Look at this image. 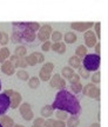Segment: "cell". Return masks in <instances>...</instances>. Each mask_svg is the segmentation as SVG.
Returning <instances> with one entry per match:
<instances>
[{
    "label": "cell",
    "instance_id": "cell-1",
    "mask_svg": "<svg viewBox=\"0 0 108 127\" xmlns=\"http://www.w3.org/2000/svg\"><path fill=\"white\" fill-rule=\"evenodd\" d=\"M52 107L55 109L65 111L71 115H78L81 113V105L77 95L71 91H67L66 88L60 90L55 94V99L53 101Z\"/></svg>",
    "mask_w": 108,
    "mask_h": 127
},
{
    "label": "cell",
    "instance_id": "cell-2",
    "mask_svg": "<svg viewBox=\"0 0 108 127\" xmlns=\"http://www.w3.org/2000/svg\"><path fill=\"white\" fill-rule=\"evenodd\" d=\"M11 41L14 44H31L36 39V32L27 26L26 23H13Z\"/></svg>",
    "mask_w": 108,
    "mask_h": 127
},
{
    "label": "cell",
    "instance_id": "cell-3",
    "mask_svg": "<svg viewBox=\"0 0 108 127\" xmlns=\"http://www.w3.org/2000/svg\"><path fill=\"white\" fill-rule=\"evenodd\" d=\"M100 64H101V58L96 53H90V54L87 53L82 58V61H81V65L88 72H95V71H98L100 67Z\"/></svg>",
    "mask_w": 108,
    "mask_h": 127
},
{
    "label": "cell",
    "instance_id": "cell-4",
    "mask_svg": "<svg viewBox=\"0 0 108 127\" xmlns=\"http://www.w3.org/2000/svg\"><path fill=\"white\" fill-rule=\"evenodd\" d=\"M82 94H85L86 96L88 98H92V99H95L99 101L100 100V94H101V91L100 88L96 85H94L93 82L92 84H87L86 86L82 87Z\"/></svg>",
    "mask_w": 108,
    "mask_h": 127
},
{
    "label": "cell",
    "instance_id": "cell-5",
    "mask_svg": "<svg viewBox=\"0 0 108 127\" xmlns=\"http://www.w3.org/2000/svg\"><path fill=\"white\" fill-rule=\"evenodd\" d=\"M52 32H53L52 26L48 25V24H45V25L40 26V28L38 30V33H36V39H39V41H42V42H44V41L50 40Z\"/></svg>",
    "mask_w": 108,
    "mask_h": 127
},
{
    "label": "cell",
    "instance_id": "cell-6",
    "mask_svg": "<svg viewBox=\"0 0 108 127\" xmlns=\"http://www.w3.org/2000/svg\"><path fill=\"white\" fill-rule=\"evenodd\" d=\"M54 69V64L53 63H46L44 66L41 67L40 72H39V79L40 81H48L52 77V72Z\"/></svg>",
    "mask_w": 108,
    "mask_h": 127
},
{
    "label": "cell",
    "instance_id": "cell-7",
    "mask_svg": "<svg viewBox=\"0 0 108 127\" xmlns=\"http://www.w3.org/2000/svg\"><path fill=\"white\" fill-rule=\"evenodd\" d=\"M85 34H83V40H85V44H86V47L88 48V47H94V45L98 42V38L95 35V33L93 31H88L83 32Z\"/></svg>",
    "mask_w": 108,
    "mask_h": 127
},
{
    "label": "cell",
    "instance_id": "cell-8",
    "mask_svg": "<svg viewBox=\"0 0 108 127\" xmlns=\"http://www.w3.org/2000/svg\"><path fill=\"white\" fill-rule=\"evenodd\" d=\"M93 25L94 23H92V21H87V23H72L71 24V28L74 30V31H78V32H86L90 30V28L93 27Z\"/></svg>",
    "mask_w": 108,
    "mask_h": 127
},
{
    "label": "cell",
    "instance_id": "cell-9",
    "mask_svg": "<svg viewBox=\"0 0 108 127\" xmlns=\"http://www.w3.org/2000/svg\"><path fill=\"white\" fill-rule=\"evenodd\" d=\"M21 102H23V95L20 94V92L14 91L13 94L9 96V107L12 109H15L20 106Z\"/></svg>",
    "mask_w": 108,
    "mask_h": 127
},
{
    "label": "cell",
    "instance_id": "cell-10",
    "mask_svg": "<svg viewBox=\"0 0 108 127\" xmlns=\"http://www.w3.org/2000/svg\"><path fill=\"white\" fill-rule=\"evenodd\" d=\"M1 72L6 74V75L11 77V75H13L15 73V66L9 60H5L4 63L1 64Z\"/></svg>",
    "mask_w": 108,
    "mask_h": 127
},
{
    "label": "cell",
    "instance_id": "cell-11",
    "mask_svg": "<svg viewBox=\"0 0 108 127\" xmlns=\"http://www.w3.org/2000/svg\"><path fill=\"white\" fill-rule=\"evenodd\" d=\"M9 108V96L5 93L0 94V115L5 114Z\"/></svg>",
    "mask_w": 108,
    "mask_h": 127
},
{
    "label": "cell",
    "instance_id": "cell-12",
    "mask_svg": "<svg viewBox=\"0 0 108 127\" xmlns=\"http://www.w3.org/2000/svg\"><path fill=\"white\" fill-rule=\"evenodd\" d=\"M9 61L15 66V68L17 67H19V68L28 67L26 61H25V59H24V58H19V57H17V55H9Z\"/></svg>",
    "mask_w": 108,
    "mask_h": 127
},
{
    "label": "cell",
    "instance_id": "cell-13",
    "mask_svg": "<svg viewBox=\"0 0 108 127\" xmlns=\"http://www.w3.org/2000/svg\"><path fill=\"white\" fill-rule=\"evenodd\" d=\"M51 50L54 51L58 54H65L66 52V44L62 41H55L51 45Z\"/></svg>",
    "mask_w": 108,
    "mask_h": 127
},
{
    "label": "cell",
    "instance_id": "cell-14",
    "mask_svg": "<svg viewBox=\"0 0 108 127\" xmlns=\"http://www.w3.org/2000/svg\"><path fill=\"white\" fill-rule=\"evenodd\" d=\"M62 39L65 40V44H74V42H77L78 40V36L77 34L74 33V32H66L65 33V35H62Z\"/></svg>",
    "mask_w": 108,
    "mask_h": 127
},
{
    "label": "cell",
    "instance_id": "cell-15",
    "mask_svg": "<svg viewBox=\"0 0 108 127\" xmlns=\"http://www.w3.org/2000/svg\"><path fill=\"white\" fill-rule=\"evenodd\" d=\"M0 124L2 125V127H13L14 120L8 115L2 114V115H0Z\"/></svg>",
    "mask_w": 108,
    "mask_h": 127
},
{
    "label": "cell",
    "instance_id": "cell-16",
    "mask_svg": "<svg viewBox=\"0 0 108 127\" xmlns=\"http://www.w3.org/2000/svg\"><path fill=\"white\" fill-rule=\"evenodd\" d=\"M41 117L42 118H51L52 114H54V108L52 107V105H45L41 108Z\"/></svg>",
    "mask_w": 108,
    "mask_h": 127
},
{
    "label": "cell",
    "instance_id": "cell-17",
    "mask_svg": "<svg viewBox=\"0 0 108 127\" xmlns=\"http://www.w3.org/2000/svg\"><path fill=\"white\" fill-rule=\"evenodd\" d=\"M66 120H67L66 127H78L79 124H80V119H79L78 115H71V117H68Z\"/></svg>",
    "mask_w": 108,
    "mask_h": 127
},
{
    "label": "cell",
    "instance_id": "cell-18",
    "mask_svg": "<svg viewBox=\"0 0 108 127\" xmlns=\"http://www.w3.org/2000/svg\"><path fill=\"white\" fill-rule=\"evenodd\" d=\"M68 64H69V67H72L73 69H78V68L81 66V59L78 58L77 55H74V57H71V58H69Z\"/></svg>",
    "mask_w": 108,
    "mask_h": 127
},
{
    "label": "cell",
    "instance_id": "cell-19",
    "mask_svg": "<svg viewBox=\"0 0 108 127\" xmlns=\"http://www.w3.org/2000/svg\"><path fill=\"white\" fill-rule=\"evenodd\" d=\"M27 81H28V87L32 88V90H36V88H39V86H40V79L38 77H32Z\"/></svg>",
    "mask_w": 108,
    "mask_h": 127
},
{
    "label": "cell",
    "instance_id": "cell-20",
    "mask_svg": "<svg viewBox=\"0 0 108 127\" xmlns=\"http://www.w3.org/2000/svg\"><path fill=\"white\" fill-rule=\"evenodd\" d=\"M14 55H17L19 58H24L25 55H27V48L23 45H18L14 50Z\"/></svg>",
    "mask_w": 108,
    "mask_h": 127
},
{
    "label": "cell",
    "instance_id": "cell-21",
    "mask_svg": "<svg viewBox=\"0 0 108 127\" xmlns=\"http://www.w3.org/2000/svg\"><path fill=\"white\" fill-rule=\"evenodd\" d=\"M60 79H61V75H60V74H58V73H55V74H52L51 79L48 80V81H50L51 87H53V88H58V85H59V81H60Z\"/></svg>",
    "mask_w": 108,
    "mask_h": 127
},
{
    "label": "cell",
    "instance_id": "cell-22",
    "mask_svg": "<svg viewBox=\"0 0 108 127\" xmlns=\"http://www.w3.org/2000/svg\"><path fill=\"white\" fill-rule=\"evenodd\" d=\"M87 50H88V48H87L85 45H79L77 47V50H75V55H77L78 58L82 59V58L87 54Z\"/></svg>",
    "mask_w": 108,
    "mask_h": 127
},
{
    "label": "cell",
    "instance_id": "cell-23",
    "mask_svg": "<svg viewBox=\"0 0 108 127\" xmlns=\"http://www.w3.org/2000/svg\"><path fill=\"white\" fill-rule=\"evenodd\" d=\"M73 73H74V69H73L72 67H69V66H66V67H63L62 69H61V74H60V75H61L63 79H68Z\"/></svg>",
    "mask_w": 108,
    "mask_h": 127
},
{
    "label": "cell",
    "instance_id": "cell-24",
    "mask_svg": "<svg viewBox=\"0 0 108 127\" xmlns=\"http://www.w3.org/2000/svg\"><path fill=\"white\" fill-rule=\"evenodd\" d=\"M24 59H25V61H26L27 66H35L36 64H38V61H36L35 57L33 55V53L29 55H25L24 57Z\"/></svg>",
    "mask_w": 108,
    "mask_h": 127
},
{
    "label": "cell",
    "instance_id": "cell-25",
    "mask_svg": "<svg viewBox=\"0 0 108 127\" xmlns=\"http://www.w3.org/2000/svg\"><path fill=\"white\" fill-rule=\"evenodd\" d=\"M17 77H18V79L23 80V81H27L29 79V74L25 69H19L18 72H17Z\"/></svg>",
    "mask_w": 108,
    "mask_h": 127
},
{
    "label": "cell",
    "instance_id": "cell-26",
    "mask_svg": "<svg viewBox=\"0 0 108 127\" xmlns=\"http://www.w3.org/2000/svg\"><path fill=\"white\" fill-rule=\"evenodd\" d=\"M21 117H23L24 120H26V121H31V120H33V118H34V113H33L32 108L27 109V111H25V112L21 113Z\"/></svg>",
    "mask_w": 108,
    "mask_h": 127
},
{
    "label": "cell",
    "instance_id": "cell-27",
    "mask_svg": "<svg viewBox=\"0 0 108 127\" xmlns=\"http://www.w3.org/2000/svg\"><path fill=\"white\" fill-rule=\"evenodd\" d=\"M82 87H83V85H82L81 82L73 84V85H71V92L74 93V94H79V93H81V91H82Z\"/></svg>",
    "mask_w": 108,
    "mask_h": 127
},
{
    "label": "cell",
    "instance_id": "cell-28",
    "mask_svg": "<svg viewBox=\"0 0 108 127\" xmlns=\"http://www.w3.org/2000/svg\"><path fill=\"white\" fill-rule=\"evenodd\" d=\"M55 115H56V119L59 120H63V121H66V119L68 118V113L67 112H65V111H60V109H55Z\"/></svg>",
    "mask_w": 108,
    "mask_h": 127
},
{
    "label": "cell",
    "instance_id": "cell-29",
    "mask_svg": "<svg viewBox=\"0 0 108 127\" xmlns=\"http://www.w3.org/2000/svg\"><path fill=\"white\" fill-rule=\"evenodd\" d=\"M89 78L92 79V82H93V84H95V85L100 84V81H101V74H100L99 71H95V72H93V74H92Z\"/></svg>",
    "mask_w": 108,
    "mask_h": 127
},
{
    "label": "cell",
    "instance_id": "cell-30",
    "mask_svg": "<svg viewBox=\"0 0 108 127\" xmlns=\"http://www.w3.org/2000/svg\"><path fill=\"white\" fill-rule=\"evenodd\" d=\"M50 39H52L53 42H55V41H61V39H62V33L59 31H53L52 34H51Z\"/></svg>",
    "mask_w": 108,
    "mask_h": 127
},
{
    "label": "cell",
    "instance_id": "cell-31",
    "mask_svg": "<svg viewBox=\"0 0 108 127\" xmlns=\"http://www.w3.org/2000/svg\"><path fill=\"white\" fill-rule=\"evenodd\" d=\"M78 69H79V73H78V74L80 75V78H83V79H88V78L90 77L89 72H88V71H87V69H86L83 66H80V67L78 68Z\"/></svg>",
    "mask_w": 108,
    "mask_h": 127
},
{
    "label": "cell",
    "instance_id": "cell-32",
    "mask_svg": "<svg viewBox=\"0 0 108 127\" xmlns=\"http://www.w3.org/2000/svg\"><path fill=\"white\" fill-rule=\"evenodd\" d=\"M9 41V35L6 32H1V36H0V45L1 46H6Z\"/></svg>",
    "mask_w": 108,
    "mask_h": 127
},
{
    "label": "cell",
    "instance_id": "cell-33",
    "mask_svg": "<svg viewBox=\"0 0 108 127\" xmlns=\"http://www.w3.org/2000/svg\"><path fill=\"white\" fill-rule=\"evenodd\" d=\"M80 75H79V74H78V73H73L72 75H71V77L68 78L67 80L68 81H69V84H71V85H73V84H77V82H80Z\"/></svg>",
    "mask_w": 108,
    "mask_h": 127
},
{
    "label": "cell",
    "instance_id": "cell-34",
    "mask_svg": "<svg viewBox=\"0 0 108 127\" xmlns=\"http://www.w3.org/2000/svg\"><path fill=\"white\" fill-rule=\"evenodd\" d=\"M33 126L35 127H44L45 126V118H35L33 120Z\"/></svg>",
    "mask_w": 108,
    "mask_h": 127
},
{
    "label": "cell",
    "instance_id": "cell-35",
    "mask_svg": "<svg viewBox=\"0 0 108 127\" xmlns=\"http://www.w3.org/2000/svg\"><path fill=\"white\" fill-rule=\"evenodd\" d=\"M0 55H1L5 60H7L9 58V55H11L9 50L7 48V47H0Z\"/></svg>",
    "mask_w": 108,
    "mask_h": 127
},
{
    "label": "cell",
    "instance_id": "cell-36",
    "mask_svg": "<svg viewBox=\"0 0 108 127\" xmlns=\"http://www.w3.org/2000/svg\"><path fill=\"white\" fill-rule=\"evenodd\" d=\"M18 108H19V112H20V114H21L23 112L27 111V109H31L32 108V105L29 104V102H21Z\"/></svg>",
    "mask_w": 108,
    "mask_h": 127
},
{
    "label": "cell",
    "instance_id": "cell-37",
    "mask_svg": "<svg viewBox=\"0 0 108 127\" xmlns=\"http://www.w3.org/2000/svg\"><path fill=\"white\" fill-rule=\"evenodd\" d=\"M95 27V35H96V38H98V40H99L100 38H101V23H96L93 25Z\"/></svg>",
    "mask_w": 108,
    "mask_h": 127
},
{
    "label": "cell",
    "instance_id": "cell-38",
    "mask_svg": "<svg viewBox=\"0 0 108 127\" xmlns=\"http://www.w3.org/2000/svg\"><path fill=\"white\" fill-rule=\"evenodd\" d=\"M33 55L35 57L38 64H42L44 61H45V57H44L42 53H39V52H33Z\"/></svg>",
    "mask_w": 108,
    "mask_h": 127
},
{
    "label": "cell",
    "instance_id": "cell-39",
    "mask_svg": "<svg viewBox=\"0 0 108 127\" xmlns=\"http://www.w3.org/2000/svg\"><path fill=\"white\" fill-rule=\"evenodd\" d=\"M51 45H52V42H51L50 40L44 41V42H42V46H41V50L44 51V52H48V51H51Z\"/></svg>",
    "mask_w": 108,
    "mask_h": 127
},
{
    "label": "cell",
    "instance_id": "cell-40",
    "mask_svg": "<svg viewBox=\"0 0 108 127\" xmlns=\"http://www.w3.org/2000/svg\"><path fill=\"white\" fill-rule=\"evenodd\" d=\"M27 24V26L31 28V30H33L34 32H36L39 28H40V25L38 23H34V21H32V23H26Z\"/></svg>",
    "mask_w": 108,
    "mask_h": 127
},
{
    "label": "cell",
    "instance_id": "cell-41",
    "mask_svg": "<svg viewBox=\"0 0 108 127\" xmlns=\"http://www.w3.org/2000/svg\"><path fill=\"white\" fill-rule=\"evenodd\" d=\"M53 127H66V123L63 120H59V119H55L53 123Z\"/></svg>",
    "mask_w": 108,
    "mask_h": 127
},
{
    "label": "cell",
    "instance_id": "cell-42",
    "mask_svg": "<svg viewBox=\"0 0 108 127\" xmlns=\"http://www.w3.org/2000/svg\"><path fill=\"white\" fill-rule=\"evenodd\" d=\"M65 87H66V79H63V78L61 77V79H60V81H59L58 88H60V90H63Z\"/></svg>",
    "mask_w": 108,
    "mask_h": 127
},
{
    "label": "cell",
    "instance_id": "cell-43",
    "mask_svg": "<svg viewBox=\"0 0 108 127\" xmlns=\"http://www.w3.org/2000/svg\"><path fill=\"white\" fill-rule=\"evenodd\" d=\"M53 123H54V119L47 118V120H45V126L44 127H53Z\"/></svg>",
    "mask_w": 108,
    "mask_h": 127
},
{
    "label": "cell",
    "instance_id": "cell-44",
    "mask_svg": "<svg viewBox=\"0 0 108 127\" xmlns=\"http://www.w3.org/2000/svg\"><path fill=\"white\" fill-rule=\"evenodd\" d=\"M94 48H95V53L100 55V51H101V44H100L99 41H98V42H96V44L94 45Z\"/></svg>",
    "mask_w": 108,
    "mask_h": 127
},
{
    "label": "cell",
    "instance_id": "cell-45",
    "mask_svg": "<svg viewBox=\"0 0 108 127\" xmlns=\"http://www.w3.org/2000/svg\"><path fill=\"white\" fill-rule=\"evenodd\" d=\"M13 90H9V88H8V90H5V92H4V93H5V94H6V95H8V96H11V95H12V94H13Z\"/></svg>",
    "mask_w": 108,
    "mask_h": 127
},
{
    "label": "cell",
    "instance_id": "cell-46",
    "mask_svg": "<svg viewBox=\"0 0 108 127\" xmlns=\"http://www.w3.org/2000/svg\"><path fill=\"white\" fill-rule=\"evenodd\" d=\"M89 127H101V126H100V124H99V123H93Z\"/></svg>",
    "mask_w": 108,
    "mask_h": 127
},
{
    "label": "cell",
    "instance_id": "cell-47",
    "mask_svg": "<svg viewBox=\"0 0 108 127\" xmlns=\"http://www.w3.org/2000/svg\"><path fill=\"white\" fill-rule=\"evenodd\" d=\"M4 61H5V59L2 58V57H1V55H0V64H2Z\"/></svg>",
    "mask_w": 108,
    "mask_h": 127
},
{
    "label": "cell",
    "instance_id": "cell-48",
    "mask_svg": "<svg viewBox=\"0 0 108 127\" xmlns=\"http://www.w3.org/2000/svg\"><path fill=\"white\" fill-rule=\"evenodd\" d=\"M13 127H25V126H23V125H15V124H14Z\"/></svg>",
    "mask_w": 108,
    "mask_h": 127
},
{
    "label": "cell",
    "instance_id": "cell-49",
    "mask_svg": "<svg viewBox=\"0 0 108 127\" xmlns=\"http://www.w3.org/2000/svg\"><path fill=\"white\" fill-rule=\"evenodd\" d=\"M1 86H2V85H1V80H0V91H1Z\"/></svg>",
    "mask_w": 108,
    "mask_h": 127
},
{
    "label": "cell",
    "instance_id": "cell-50",
    "mask_svg": "<svg viewBox=\"0 0 108 127\" xmlns=\"http://www.w3.org/2000/svg\"><path fill=\"white\" fill-rule=\"evenodd\" d=\"M0 36H1V31H0Z\"/></svg>",
    "mask_w": 108,
    "mask_h": 127
},
{
    "label": "cell",
    "instance_id": "cell-51",
    "mask_svg": "<svg viewBox=\"0 0 108 127\" xmlns=\"http://www.w3.org/2000/svg\"><path fill=\"white\" fill-rule=\"evenodd\" d=\"M0 127H2V125H1V124H0Z\"/></svg>",
    "mask_w": 108,
    "mask_h": 127
},
{
    "label": "cell",
    "instance_id": "cell-52",
    "mask_svg": "<svg viewBox=\"0 0 108 127\" xmlns=\"http://www.w3.org/2000/svg\"><path fill=\"white\" fill-rule=\"evenodd\" d=\"M32 127H35V126H32Z\"/></svg>",
    "mask_w": 108,
    "mask_h": 127
}]
</instances>
